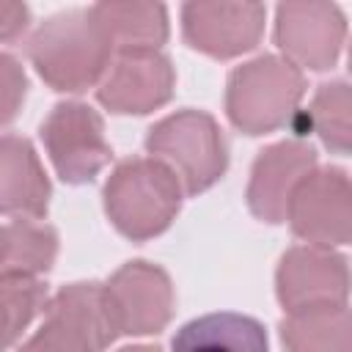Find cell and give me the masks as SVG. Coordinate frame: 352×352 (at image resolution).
<instances>
[{
	"instance_id": "20",
	"label": "cell",
	"mask_w": 352,
	"mask_h": 352,
	"mask_svg": "<svg viewBox=\"0 0 352 352\" xmlns=\"http://www.w3.org/2000/svg\"><path fill=\"white\" fill-rule=\"evenodd\" d=\"M308 118L327 148L338 154H349L352 132H349V85L346 82L319 85Z\"/></svg>"
},
{
	"instance_id": "5",
	"label": "cell",
	"mask_w": 352,
	"mask_h": 352,
	"mask_svg": "<svg viewBox=\"0 0 352 352\" xmlns=\"http://www.w3.org/2000/svg\"><path fill=\"white\" fill-rule=\"evenodd\" d=\"M102 283H69L44 305V322L16 352H102L116 338Z\"/></svg>"
},
{
	"instance_id": "18",
	"label": "cell",
	"mask_w": 352,
	"mask_h": 352,
	"mask_svg": "<svg viewBox=\"0 0 352 352\" xmlns=\"http://www.w3.org/2000/svg\"><path fill=\"white\" fill-rule=\"evenodd\" d=\"M286 352H349L346 305L294 311L280 322Z\"/></svg>"
},
{
	"instance_id": "15",
	"label": "cell",
	"mask_w": 352,
	"mask_h": 352,
	"mask_svg": "<svg viewBox=\"0 0 352 352\" xmlns=\"http://www.w3.org/2000/svg\"><path fill=\"white\" fill-rule=\"evenodd\" d=\"M170 346L173 352H270L264 324L234 311L206 314L182 324Z\"/></svg>"
},
{
	"instance_id": "16",
	"label": "cell",
	"mask_w": 352,
	"mask_h": 352,
	"mask_svg": "<svg viewBox=\"0 0 352 352\" xmlns=\"http://www.w3.org/2000/svg\"><path fill=\"white\" fill-rule=\"evenodd\" d=\"M58 234L47 223L14 220L0 226V278H38L52 270Z\"/></svg>"
},
{
	"instance_id": "2",
	"label": "cell",
	"mask_w": 352,
	"mask_h": 352,
	"mask_svg": "<svg viewBox=\"0 0 352 352\" xmlns=\"http://www.w3.org/2000/svg\"><path fill=\"white\" fill-rule=\"evenodd\" d=\"M182 184L168 165L154 157L118 162L104 184V209L110 223L132 242L162 234L182 206Z\"/></svg>"
},
{
	"instance_id": "1",
	"label": "cell",
	"mask_w": 352,
	"mask_h": 352,
	"mask_svg": "<svg viewBox=\"0 0 352 352\" xmlns=\"http://www.w3.org/2000/svg\"><path fill=\"white\" fill-rule=\"evenodd\" d=\"M113 38L94 14L77 8L50 16L28 44V55L41 80L55 91H88L110 66Z\"/></svg>"
},
{
	"instance_id": "14",
	"label": "cell",
	"mask_w": 352,
	"mask_h": 352,
	"mask_svg": "<svg viewBox=\"0 0 352 352\" xmlns=\"http://www.w3.org/2000/svg\"><path fill=\"white\" fill-rule=\"evenodd\" d=\"M50 179L28 138H0V214L38 220L47 214Z\"/></svg>"
},
{
	"instance_id": "22",
	"label": "cell",
	"mask_w": 352,
	"mask_h": 352,
	"mask_svg": "<svg viewBox=\"0 0 352 352\" xmlns=\"http://www.w3.org/2000/svg\"><path fill=\"white\" fill-rule=\"evenodd\" d=\"M30 25V11L22 3H0V41H16Z\"/></svg>"
},
{
	"instance_id": "3",
	"label": "cell",
	"mask_w": 352,
	"mask_h": 352,
	"mask_svg": "<svg viewBox=\"0 0 352 352\" xmlns=\"http://www.w3.org/2000/svg\"><path fill=\"white\" fill-rule=\"evenodd\" d=\"M146 148L173 170L184 195L209 190L228 165L223 132L201 110H179L154 124L146 135Z\"/></svg>"
},
{
	"instance_id": "10",
	"label": "cell",
	"mask_w": 352,
	"mask_h": 352,
	"mask_svg": "<svg viewBox=\"0 0 352 352\" xmlns=\"http://www.w3.org/2000/svg\"><path fill=\"white\" fill-rule=\"evenodd\" d=\"M182 30L192 50L212 58H234L258 44L264 6L256 3H187Z\"/></svg>"
},
{
	"instance_id": "9",
	"label": "cell",
	"mask_w": 352,
	"mask_h": 352,
	"mask_svg": "<svg viewBox=\"0 0 352 352\" xmlns=\"http://www.w3.org/2000/svg\"><path fill=\"white\" fill-rule=\"evenodd\" d=\"M278 300L283 311L346 305V258L327 248H292L278 267Z\"/></svg>"
},
{
	"instance_id": "13",
	"label": "cell",
	"mask_w": 352,
	"mask_h": 352,
	"mask_svg": "<svg viewBox=\"0 0 352 352\" xmlns=\"http://www.w3.org/2000/svg\"><path fill=\"white\" fill-rule=\"evenodd\" d=\"M170 60L160 52H124L99 82V102L113 113H151L173 94Z\"/></svg>"
},
{
	"instance_id": "8",
	"label": "cell",
	"mask_w": 352,
	"mask_h": 352,
	"mask_svg": "<svg viewBox=\"0 0 352 352\" xmlns=\"http://www.w3.org/2000/svg\"><path fill=\"white\" fill-rule=\"evenodd\" d=\"M352 192L346 170L322 168L311 170L292 192L286 217L292 231L314 248L346 245L352 228Z\"/></svg>"
},
{
	"instance_id": "17",
	"label": "cell",
	"mask_w": 352,
	"mask_h": 352,
	"mask_svg": "<svg viewBox=\"0 0 352 352\" xmlns=\"http://www.w3.org/2000/svg\"><path fill=\"white\" fill-rule=\"evenodd\" d=\"M104 25L113 47L124 52H157L168 38L165 6H138V3H99L91 6Z\"/></svg>"
},
{
	"instance_id": "19",
	"label": "cell",
	"mask_w": 352,
	"mask_h": 352,
	"mask_svg": "<svg viewBox=\"0 0 352 352\" xmlns=\"http://www.w3.org/2000/svg\"><path fill=\"white\" fill-rule=\"evenodd\" d=\"M47 300V283L38 278H0V352L16 344Z\"/></svg>"
},
{
	"instance_id": "23",
	"label": "cell",
	"mask_w": 352,
	"mask_h": 352,
	"mask_svg": "<svg viewBox=\"0 0 352 352\" xmlns=\"http://www.w3.org/2000/svg\"><path fill=\"white\" fill-rule=\"evenodd\" d=\"M121 352H160L157 346H126V349H121Z\"/></svg>"
},
{
	"instance_id": "11",
	"label": "cell",
	"mask_w": 352,
	"mask_h": 352,
	"mask_svg": "<svg viewBox=\"0 0 352 352\" xmlns=\"http://www.w3.org/2000/svg\"><path fill=\"white\" fill-rule=\"evenodd\" d=\"M344 16L327 3H283L278 6L275 41L297 63L308 69H330L344 44Z\"/></svg>"
},
{
	"instance_id": "6",
	"label": "cell",
	"mask_w": 352,
	"mask_h": 352,
	"mask_svg": "<svg viewBox=\"0 0 352 352\" xmlns=\"http://www.w3.org/2000/svg\"><path fill=\"white\" fill-rule=\"evenodd\" d=\"M44 148L66 184L91 182L113 157L102 116L85 102H60L41 124Z\"/></svg>"
},
{
	"instance_id": "7",
	"label": "cell",
	"mask_w": 352,
	"mask_h": 352,
	"mask_svg": "<svg viewBox=\"0 0 352 352\" xmlns=\"http://www.w3.org/2000/svg\"><path fill=\"white\" fill-rule=\"evenodd\" d=\"M102 300L118 336L160 333L173 314L170 278L148 261L124 264L102 283Z\"/></svg>"
},
{
	"instance_id": "4",
	"label": "cell",
	"mask_w": 352,
	"mask_h": 352,
	"mask_svg": "<svg viewBox=\"0 0 352 352\" xmlns=\"http://www.w3.org/2000/svg\"><path fill=\"white\" fill-rule=\"evenodd\" d=\"M302 72L278 55H261L228 77L226 110L234 126L248 135L272 132L289 121L302 99Z\"/></svg>"
},
{
	"instance_id": "21",
	"label": "cell",
	"mask_w": 352,
	"mask_h": 352,
	"mask_svg": "<svg viewBox=\"0 0 352 352\" xmlns=\"http://www.w3.org/2000/svg\"><path fill=\"white\" fill-rule=\"evenodd\" d=\"M25 88H28V80L22 66L11 55L0 52V126L16 118L25 99Z\"/></svg>"
},
{
	"instance_id": "12",
	"label": "cell",
	"mask_w": 352,
	"mask_h": 352,
	"mask_svg": "<svg viewBox=\"0 0 352 352\" xmlns=\"http://www.w3.org/2000/svg\"><path fill=\"white\" fill-rule=\"evenodd\" d=\"M316 168L314 146L302 140H283L264 148L250 170L248 206L264 223L286 220V206L294 187Z\"/></svg>"
}]
</instances>
